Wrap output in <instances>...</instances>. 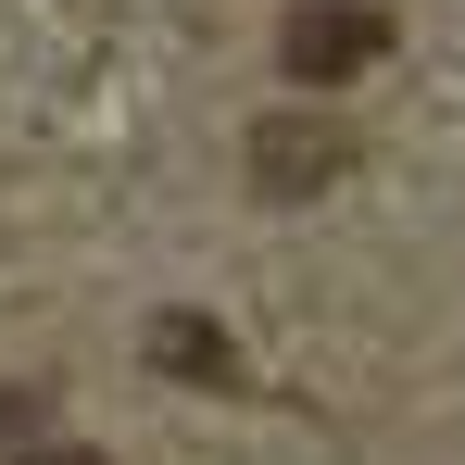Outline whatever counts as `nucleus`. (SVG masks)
<instances>
[{"mask_svg":"<svg viewBox=\"0 0 465 465\" xmlns=\"http://www.w3.org/2000/svg\"><path fill=\"white\" fill-rule=\"evenodd\" d=\"M13 465H101V453H76V440H25Z\"/></svg>","mask_w":465,"mask_h":465,"instance_id":"nucleus-4","label":"nucleus"},{"mask_svg":"<svg viewBox=\"0 0 465 465\" xmlns=\"http://www.w3.org/2000/svg\"><path fill=\"white\" fill-rule=\"evenodd\" d=\"M378 51H390V13H378V0H302V13L277 25L290 88H340V76H365Z\"/></svg>","mask_w":465,"mask_h":465,"instance_id":"nucleus-1","label":"nucleus"},{"mask_svg":"<svg viewBox=\"0 0 465 465\" xmlns=\"http://www.w3.org/2000/svg\"><path fill=\"white\" fill-rule=\"evenodd\" d=\"M152 365L163 378H202V390H239V352L214 314H152Z\"/></svg>","mask_w":465,"mask_h":465,"instance_id":"nucleus-3","label":"nucleus"},{"mask_svg":"<svg viewBox=\"0 0 465 465\" xmlns=\"http://www.w3.org/2000/svg\"><path fill=\"white\" fill-rule=\"evenodd\" d=\"M340 163H352V139H340L327 114H264V126H252V189H264V202H302Z\"/></svg>","mask_w":465,"mask_h":465,"instance_id":"nucleus-2","label":"nucleus"}]
</instances>
